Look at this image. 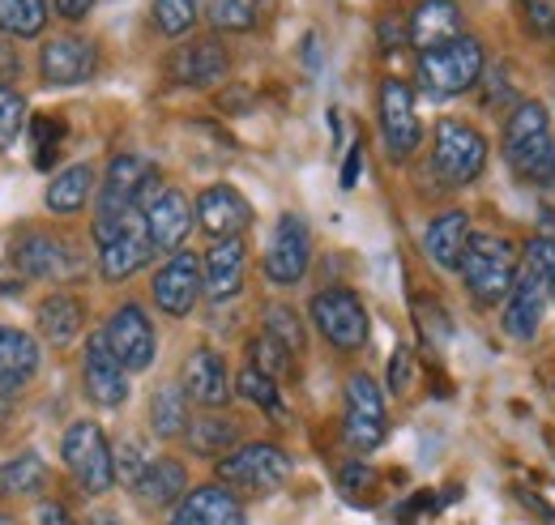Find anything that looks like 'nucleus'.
Returning <instances> with one entry per match:
<instances>
[{"instance_id":"nucleus-42","label":"nucleus","mask_w":555,"mask_h":525,"mask_svg":"<svg viewBox=\"0 0 555 525\" xmlns=\"http://www.w3.org/2000/svg\"><path fill=\"white\" fill-rule=\"evenodd\" d=\"M248 355H253V368H261L266 376H278V372H286V368H291V350H286V346H278L270 333H261V337L248 346Z\"/></svg>"},{"instance_id":"nucleus-19","label":"nucleus","mask_w":555,"mask_h":525,"mask_svg":"<svg viewBox=\"0 0 555 525\" xmlns=\"http://www.w3.org/2000/svg\"><path fill=\"white\" fill-rule=\"evenodd\" d=\"M244 504H240V496L231 491V487H222V483H209V487H197V491H189L180 504H176V513H171V522L167 525H244Z\"/></svg>"},{"instance_id":"nucleus-31","label":"nucleus","mask_w":555,"mask_h":525,"mask_svg":"<svg viewBox=\"0 0 555 525\" xmlns=\"http://www.w3.org/2000/svg\"><path fill=\"white\" fill-rule=\"evenodd\" d=\"M184 436H189V449H193L197 458H209V461H222L227 453H235V445H240L235 423H231V419H222V414L193 419V427H189Z\"/></svg>"},{"instance_id":"nucleus-34","label":"nucleus","mask_w":555,"mask_h":525,"mask_svg":"<svg viewBox=\"0 0 555 525\" xmlns=\"http://www.w3.org/2000/svg\"><path fill=\"white\" fill-rule=\"evenodd\" d=\"M48 26V0H0V30L35 39Z\"/></svg>"},{"instance_id":"nucleus-25","label":"nucleus","mask_w":555,"mask_h":525,"mask_svg":"<svg viewBox=\"0 0 555 525\" xmlns=\"http://www.w3.org/2000/svg\"><path fill=\"white\" fill-rule=\"evenodd\" d=\"M13 265L26 273V278H43V282H61L69 273V248L56 240V235H43V231H30L13 244Z\"/></svg>"},{"instance_id":"nucleus-30","label":"nucleus","mask_w":555,"mask_h":525,"mask_svg":"<svg viewBox=\"0 0 555 525\" xmlns=\"http://www.w3.org/2000/svg\"><path fill=\"white\" fill-rule=\"evenodd\" d=\"M150 427H154V436H163V440H176V436H184V432L193 427L184 385H163L158 394L150 397Z\"/></svg>"},{"instance_id":"nucleus-53","label":"nucleus","mask_w":555,"mask_h":525,"mask_svg":"<svg viewBox=\"0 0 555 525\" xmlns=\"http://www.w3.org/2000/svg\"><path fill=\"white\" fill-rule=\"evenodd\" d=\"M0 525H17V522H13V517H4V513H0Z\"/></svg>"},{"instance_id":"nucleus-40","label":"nucleus","mask_w":555,"mask_h":525,"mask_svg":"<svg viewBox=\"0 0 555 525\" xmlns=\"http://www.w3.org/2000/svg\"><path fill=\"white\" fill-rule=\"evenodd\" d=\"M235 389H240V397H248L253 406H261V410H270V414H282V406H278V385L274 376H266L261 368H244L240 372V381H235Z\"/></svg>"},{"instance_id":"nucleus-12","label":"nucleus","mask_w":555,"mask_h":525,"mask_svg":"<svg viewBox=\"0 0 555 525\" xmlns=\"http://www.w3.org/2000/svg\"><path fill=\"white\" fill-rule=\"evenodd\" d=\"M81 381H86V397L94 406H125L129 397V368L116 359V350L107 346V333H94L86 342V359H81Z\"/></svg>"},{"instance_id":"nucleus-33","label":"nucleus","mask_w":555,"mask_h":525,"mask_svg":"<svg viewBox=\"0 0 555 525\" xmlns=\"http://www.w3.org/2000/svg\"><path fill=\"white\" fill-rule=\"evenodd\" d=\"M48 487V465L35 453H17L0 465V496H39Z\"/></svg>"},{"instance_id":"nucleus-13","label":"nucleus","mask_w":555,"mask_h":525,"mask_svg":"<svg viewBox=\"0 0 555 525\" xmlns=\"http://www.w3.org/2000/svg\"><path fill=\"white\" fill-rule=\"evenodd\" d=\"M202 295H206V278L193 253H171V261L154 273V304L167 317H189Z\"/></svg>"},{"instance_id":"nucleus-2","label":"nucleus","mask_w":555,"mask_h":525,"mask_svg":"<svg viewBox=\"0 0 555 525\" xmlns=\"http://www.w3.org/2000/svg\"><path fill=\"white\" fill-rule=\"evenodd\" d=\"M457 273L466 278V291L475 295V304L500 308L513 295V282L521 273V261H517V253H513V244L504 235H475Z\"/></svg>"},{"instance_id":"nucleus-6","label":"nucleus","mask_w":555,"mask_h":525,"mask_svg":"<svg viewBox=\"0 0 555 525\" xmlns=\"http://www.w3.org/2000/svg\"><path fill=\"white\" fill-rule=\"evenodd\" d=\"M286 478H291V458L266 440L240 445L235 453L218 461V483L231 491H244V496H270Z\"/></svg>"},{"instance_id":"nucleus-50","label":"nucleus","mask_w":555,"mask_h":525,"mask_svg":"<svg viewBox=\"0 0 555 525\" xmlns=\"http://www.w3.org/2000/svg\"><path fill=\"white\" fill-rule=\"evenodd\" d=\"M13 401H17V389H9V385H0V423L9 419V410H13Z\"/></svg>"},{"instance_id":"nucleus-1","label":"nucleus","mask_w":555,"mask_h":525,"mask_svg":"<svg viewBox=\"0 0 555 525\" xmlns=\"http://www.w3.org/2000/svg\"><path fill=\"white\" fill-rule=\"evenodd\" d=\"M504 158L508 167L539 189L555 184V137L552 116L543 103H517L508 125H504Z\"/></svg>"},{"instance_id":"nucleus-52","label":"nucleus","mask_w":555,"mask_h":525,"mask_svg":"<svg viewBox=\"0 0 555 525\" xmlns=\"http://www.w3.org/2000/svg\"><path fill=\"white\" fill-rule=\"evenodd\" d=\"M86 525H125V522H120L116 513H94V517H90Z\"/></svg>"},{"instance_id":"nucleus-36","label":"nucleus","mask_w":555,"mask_h":525,"mask_svg":"<svg viewBox=\"0 0 555 525\" xmlns=\"http://www.w3.org/2000/svg\"><path fill=\"white\" fill-rule=\"evenodd\" d=\"M197 13H202V0H154V26L171 39L189 35Z\"/></svg>"},{"instance_id":"nucleus-29","label":"nucleus","mask_w":555,"mask_h":525,"mask_svg":"<svg viewBox=\"0 0 555 525\" xmlns=\"http://www.w3.org/2000/svg\"><path fill=\"white\" fill-rule=\"evenodd\" d=\"M81 321H86V308L73 295H48L39 304V333L48 337V346H69L81 333Z\"/></svg>"},{"instance_id":"nucleus-16","label":"nucleus","mask_w":555,"mask_h":525,"mask_svg":"<svg viewBox=\"0 0 555 525\" xmlns=\"http://www.w3.org/2000/svg\"><path fill=\"white\" fill-rule=\"evenodd\" d=\"M99 68V52L90 39H77V35H61V39H48L43 52H39V73L48 86H81L90 81Z\"/></svg>"},{"instance_id":"nucleus-20","label":"nucleus","mask_w":555,"mask_h":525,"mask_svg":"<svg viewBox=\"0 0 555 525\" xmlns=\"http://www.w3.org/2000/svg\"><path fill=\"white\" fill-rule=\"evenodd\" d=\"M145 231H150V244L154 253H176L189 231H193V205L180 189H163L154 205L145 209Z\"/></svg>"},{"instance_id":"nucleus-38","label":"nucleus","mask_w":555,"mask_h":525,"mask_svg":"<svg viewBox=\"0 0 555 525\" xmlns=\"http://www.w3.org/2000/svg\"><path fill=\"white\" fill-rule=\"evenodd\" d=\"M266 333L274 337L278 346H286L291 355H304V325H299L295 308H286V304H270V308H266Z\"/></svg>"},{"instance_id":"nucleus-10","label":"nucleus","mask_w":555,"mask_h":525,"mask_svg":"<svg viewBox=\"0 0 555 525\" xmlns=\"http://www.w3.org/2000/svg\"><path fill=\"white\" fill-rule=\"evenodd\" d=\"M376 107H380V132H385V145L393 158H411L418 150V116H415V90L402 81V77H385L380 81V94H376Z\"/></svg>"},{"instance_id":"nucleus-45","label":"nucleus","mask_w":555,"mask_h":525,"mask_svg":"<svg viewBox=\"0 0 555 525\" xmlns=\"http://www.w3.org/2000/svg\"><path fill=\"white\" fill-rule=\"evenodd\" d=\"M411 368H415L411 346H398L393 359H389V389H393V394H406V389H411Z\"/></svg>"},{"instance_id":"nucleus-3","label":"nucleus","mask_w":555,"mask_h":525,"mask_svg":"<svg viewBox=\"0 0 555 525\" xmlns=\"http://www.w3.org/2000/svg\"><path fill=\"white\" fill-rule=\"evenodd\" d=\"M418 86L431 99H453L466 94L470 86H479L483 77V43L462 35L453 43H440L431 52H418Z\"/></svg>"},{"instance_id":"nucleus-8","label":"nucleus","mask_w":555,"mask_h":525,"mask_svg":"<svg viewBox=\"0 0 555 525\" xmlns=\"http://www.w3.org/2000/svg\"><path fill=\"white\" fill-rule=\"evenodd\" d=\"M343 432H347L350 449L359 453H372L385 432H389V419H385V394L376 389V381L367 372H354L347 381V414H343Z\"/></svg>"},{"instance_id":"nucleus-32","label":"nucleus","mask_w":555,"mask_h":525,"mask_svg":"<svg viewBox=\"0 0 555 525\" xmlns=\"http://www.w3.org/2000/svg\"><path fill=\"white\" fill-rule=\"evenodd\" d=\"M94 193V167L77 163V167H65L52 184H48V209L52 214H77Z\"/></svg>"},{"instance_id":"nucleus-7","label":"nucleus","mask_w":555,"mask_h":525,"mask_svg":"<svg viewBox=\"0 0 555 525\" xmlns=\"http://www.w3.org/2000/svg\"><path fill=\"white\" fill-rule=\"evenodd\" d=\"M61 453H65V465L73 470V478L90 496L112 491V483H116V458H112V445H107V436H103L99 423H90V419L73 423L69 432H65V440H61Z\"/></svg>"},{"instance_id":"nucleus-51","label":"nucleus","mask_w":555,"mask_h":525,"mask_svg":"<svg viewBox=\"0 0 555 525\" xmlns=\"http://www.w3.org/2000/svg\"><path fill=\"white\" fill-rule=\"evenodd\" d=\"M0 73H17V52L13 48H0Z\"/></svg>"},{"instance_id":"nucleus-14","label":"nucleus","mask_w":555,"mask_h":525,"mask_svg":"<svg viewBox=\"0 0 555 525\" xmlns=\"http://www.w3.org/2000/svg\"><path fill=\"white\" fill-rule=\"evenodd\" d=\"M150 257H154V244H150V231H145V209H133L129 222H125L107 244H99V273H103L107 282H125V278H133Z\"/></svg>"},{"instance_id":"nucleus-39","label":"nucleus","mask_w":555,"mask_h":525,"mask_svg":"<svg viewBox=\"0 0 555 525\" xmlns=\"http://www.w3.org/2000/svg\"><path fill=\"white\" fill-rule=\"evenodd\" d=\"M112 458H116V483H125V487H138L141 478H145V470L154 465L150 458V449L141 445V440H120L116 449H112Z\"/></svg>"},{"instance_id":"nucleus-47","label":"nucleus","mask_w":555,"mask_h":525,"mask_svg":"<svg viewBox=\"0 0 555 525\" xmlns=\"http://www.w3.org/2000/svg\"><path fill=\"white\" fill-rule=\"evenodd\" d=\"M359 171H363V141H350L347 163H343V189H354V184H359Z\"/></svg>"},{"instance_id":"nucleus-9","label":"nucleus","mask_w":555,"mask_h":525,"mask_svg":"<svg viewBox=\"0 0 555 525\" xmlns=\"http://www.w3.org/2000/svg\"><path fill=\"white\" fill-rule=\"evenodd\" d=\"M312 321L317 329L338 346V350H359L367 342V308L347 286H330L312 299Z\"/></svg>"},{"instance_id":"nucleus-4","label":"nucleus","mask_w":555,"mask_h":525,"mask_svg":"<svg viewBox=\"0 0 555 525\" xmlns=\"http://www.w3.org/2000/svg\"><path fill=\"white\" fill-rule=\"evenodd\" d=\"M158 193H163V176L145 154H116L107 163L94 218H120L129 209H150Z\"/></svg>"},{"instance_id":"nucleus-37","label":"nucleus","mask_w":555,"mask_h":525,"mask_svg":"<svg viewBox=\"0 0 555 525\" xmlns=\"http://www.w3.org/2000/svg\"><path fill=\"white\" fill-rule=\"evenodd\" d=\"M26 129V99L0 81V150H13Z\"/></svg>"},{"instance_id":"nucleus-15","label":"nucleus","mask_w":555,"mask_h":525,"mask_svg":"<svg viewBox=\"0 0 555 525\" xmlns=\"http://www.w3.org/2000/svg\"><path fill=\"white\" fill-rule=\"evenodd\" d=\"M103 333H107V346L116 350V359H120L129 372H145V368L154 363V350H158L154 325H150V317L141 312L138 304L116 308Z\"/></svg>"},{"instance_id":"nucleus-48","label":"nucleus","mask_w":555,"mask_h":525,"mask_svg":"<svg viewBox=\"0 0 555 525\" xmlns=\"http://www.w3.org/2000/svg\"><path fill=\"white\" fill-rule=\"evenodd\" d=\"M90 9H94V0H56V13H61L65 22H81Z\"/></svg>"},{"instance_id":"nucleus-22","label":"nucleus","mask_w":555,"mask_h":525,"mask_svg":"<svg viewBox=\"0 0 555 525\" xmlns=\"http://www.w3.org/2000/svg\"><path fill=\"white\" fill-rule=\"evenodd\" d=\"M244 265H248V248L244 240H214V248L202 261V278H206V295L214 304L222 299H235L244 291Z\"/></svg>"},{"instance_id":"nucleus-5","label":"nucleus","mask_w":555,"mask_h":525,"mask_svg":"<svg viewBox=\"0 0 555 525\" xmlns=\"http://www.w3.org/2000/svg\"><path fill=\"white\" fill-rule=\"evenodd\" d=\"M431 167L444 180V189H466L483 176L487 167V137L475 125L440 120L431 141Z\"/></svg>"},{"instance_id":"nucleus-24","label":"nucleus","mask_w":555,"mask_h":525,"mask_svg":"<svg viewBox=\"0 0 555 525\" xmlns=\"http://www.w3.org/2000/svg\"><path fill=\"white\" fill-rule=\"evenodd\" d=\"M406 26H411V48L431 52L440 43L462 39V9H457V0H423L406 17Z\"/></svg>"},{"instance_id":"nucleus-23","label":"nucleus","mask_w":555,"mask_h":525,"mask_svg":"<svg viewBox=\"0 0 555 525\" xmlns=\"http://www.w3.org/2000/svg\"><path fill=\"white\" fill-rule=\"evenodd\" d=\"M184 394L193 397L197 406H206V410H218V406L231 401V376H227V363H222L218 350L202 346V350L189 355V363H184Z\"/></svg>"},{"instance_id":"nucleus-27","label":"nucleus","mask_w":555,"mask_h":525,"mask_svg":"<svg viewBox=\"0 0 555 525\" xmlns=\"http://www.w3.org/2000/svg\"><path fill=\"white\" fill-rule=\"evenodd\" d=\"M133 491H138V500L145 504V509L180 504L184 491H189V470H184L176 458H158L150 470H145V478H141Z\"/></svg>"},{"instance_id":"nucleus-26","label":"nucleus","mask_w":555,"mask_h":525,"mask_svg":"<svg viewBox=\"0 0 555 525\" xmlns=\"http://www.w3.org/2000/svg\"><path fill=\"white\" fill-rule=\"evenodd\" d=\"M470 214L466 209H449L440 218H431L427 235H423V248L427 257L440 265V269H462V257L470 248Z\"/></svg>"},{"instance_id":"nucleus-44","label":"nucleus","mask_w":555,"mask_h":525,"mask_svg":"<svg viewBox=\"0 0 555 525\" xmlns=\"http://www.w3.org/2000/svg\"><path fill=\"white\" fill-rule=\"evenodd\" d=\"M338 483H343V491H347L350 500H354V496H367V491L376 487V470L363 465V461H350V465H343Z\"/></svg>"},{"instance_id":"nucleus-21","label":"nucleus","mask_w":555,"mask_h":525,"mask_svg":"<svg viewBox=\"0 0 555 525\" xmlns=\"http://www.w3.org/2000/svg\"><path fill=\"white\" fill-rule=\"evenodd\" d=\"M227 68H231V61H227V48L218 39H193V43L176 48V56H171V81L209 90V86H218L227 77Z\"/></svg>"},{"instance_id":"nucleus-49","label":"nucleus","mask_w":555,"mask_h":525,"mask_svg":"<svg viewBox=\"0 0 555 525\" xmlns=\"http://www.w3.org/2000/svg\"><path fill=\"white\" fill-rule=\"evenodd\" d=\"M39 525H77L65 504H39Z\"/></svg>"},{"instance_id":"nucleus-35","label":"nucleus","mask_w":555,"mask_h":525,"mask_svg":"<svg viewBox=\"0 0 555 525\" xmlns=\"http://www.w3.org/2000/svg\"><path fill=\"white\" fill-rule=\"evenodd\" d=\"M257 9H261V0H206L214 30H235V35L257 26Z\"/></svg>"},{"instance_id":"nucleus-11","label":"nucleus","mask_w":555,"mask_h":525,"mask_svg":"<svg viewBox=\"0 0 555 525\" xmlns=\"http://www.w3.org/2000/svg\"><path fill=\"white\" fill-rule=\"evenodd\" d=\"M312 265V231L299 214H282L266 253V278L278 286H295Z\"/></svg>"},{"instance_id":"nucleus-18","label":"nucleus","mask_w":555,"mask_h":525,"mask_svg":"<svg viewBox=\"0 0 555 525\" xmlns=\"http://www.w3.org/2000/svg\"><path fill=\"white\" fill-rule=\"evenodd\" d=\"M197 222H202V231L214 235V240H235V235L248 231V222H253V205L244 201L240 189H231V184H214V189H206V193L197 197Z\"/></svg>"},{"instance_id":"nucleus-41","label":"nucleus","mask_w":555,"mask_h":525,"mask_svg":"<svg viewBox=\"0 0 555 525\" xmlns=\"http://www.w3.org/2000/svg\"><path fill=\"white\" fill-rule=\"evenodd\" d=\"M61 137H65V120L61 116H35V167L48 171L61 154Z\"/></svg>"},{"instance_id":"nucleus-17","label":"nucleus","mask_w":555,"mask_h":525,"mask_svg":"<svg viewBox=\"0 0 555 525\" xmlns=\"http://www.w3.org/2000/svg\"><path fill=\"white\" fill-rule=\"evenodd\" d=\"M547 286H543V278L530 269V265L521 261V273H517V282H513V295L504 299V333L508 337H517V342H534V333L543 325V308H547Z\"/></svg>"},{"instance_id":"nucleus-43","label":"nucleus","mask_w":555,"mask_h":525,"mask_svg":"<svg viewBox=\"0 0 555 525\" xmlns=\"http://www.w3.org/2000/svg\"><path fill=\"white\" fill-rule=\"evenodd\" d=\"M526 265L543 278L547 295L555 299V240L552 235H534V240H530V248H526Z\"/></svg>"},{"instance_id":"nucleus-28","label":"nucleus","mask_w":555,"mask_h":525,"mask_svg":"<svg viewBox=\"0 0 555 525\" xmlns=\"http://www.w3.org/2000/svg\"><path fill=\"white\" fill-rule=\"evenodd\" d=\"M39 372V342L22 329H0V385L22 389Z\"/></svg>"},{"instance_id":"nucleus-46","label":"nucleus","mask_w":555,"mask_h":525,"mask_svg":"<svg viewBox=\"0 0 555 525\" xmlns=\"http://www.w3.org/2000/svg\"><path fill=\"white\" fill-rule=\"evenodd\" d=\"M526 26L534 35H555V0H526Z\"/></svg>"}]
</instances>
